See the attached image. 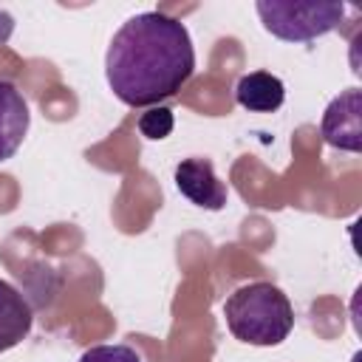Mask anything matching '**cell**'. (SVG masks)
<instances>
[{"label":"cell","instance_id":"cell-1","mask_svg":"<svg viewBox=\"0 0 362 362\" xmlns=\"http://www.w3.org/2000/svg\"><path fill=\"white\" fill-rule=\"evenodd\" d=\"M195 71V48L184 23L161 11H139L113 34L105 76L113 96L130 107L175 96Z\"/></svg>","mask_w":362,"mask_h":362},{"label":"cell","instance_id":"cell-2","mask_svg":"<svg viewBox=\"0 0 362 362\" xmlns=\"http://www.w3.org/2000/svg\"><path fill=\"white\" fill-rule=\"evenodd\" d=\"M223 317L229 334L255 348L280 345L294 328V308L288 297L269 280H255L235 288L223 303Z\"/></svg>","mask_w":362,"mask_h":362},{"label":"cell","instance_id":"cell-3","mask_svg":"<svg viewBox=\"0 0 362 362\" xmlns=\"http://www.w3.org/2000/svg\"><path fill=\"white\" fill-rule=\"evenodd\" d=\"M255 11L263 28L286 42H308L334 31L342 17V3H300V0H257Z\"/></svg>","mask_w":362,"mask_h":362},{"label":"cell","instance_id":"cell-4","mask_svg":"<svg viewBox=\"0 0 362 362\" xmlns=\"http://www.w3.org/2000/svg\"><path fill=\"white\" fill-rule=\"evenodd\" d=\"M322 139L345 153L362 150V90L348 88L339 96H334L320 119Z\"/></svg>","mask_w":362,"mask_h":362},{"label":"cell","instance_id":"cell-5","mask_svg":"<svg viewBox=\"0 0 362 362\" xmlns=\"http://www.w3.org/2000/svg\"><path fill=\"white\" fill-rule=\"evenodd\" d=\"M175 187L178 192L192 201L195 206L201 209H209V212H218L226 206V184L215 175V167L209 158H201V156H192V158H184L175 164Z\"/></svg>","mask_w":362,"mask_h":362},{"label":"cell","instance_id":"cell-6","mask_svg":"<svg viewBox=\"0 0 362 362\" xmlns=\"http://www.w3.org/2000/svg\"><path fill=\"white\" fill-rule=\"evenodd\" d=\"M28 122H31V113L23 90L14 82L0 79V164L20 150L28 133Z\"/></svg>","mask_w":362,"mask_h":362},{"label":"cell","instance_id":"cell-7","mask_svg":"<svg viewBox=\"0 0 362 362\" xmlns=\"http://www.w3.org/2000/svg\"><path fill=\"white\" fill-rule=\"evenodd\" d=\"M34 325V311L23 291L0 277V354L20 345Z\"/></svg>","mask_w":362,"mask_h":362},{"label":"cell","instance_id":"cell-8","mask_svg":"<svg viewBox=\"0 0 362 362\" xmlns=\"http://www.w3.org/2000/svg\"><path fill=\"white\" fill-rule=\"evenodd\" d=\"M235 99L240 107H246L252 113H274L286 99V85L280 76H274L269 71H252L238 79Z\"/></svg>","mask_w":362,"mask_h":362},{"label":"cell","instance_id":"cell-9","mask_svg":"<svg viewBox=\"0 0 362 362\" xmlns=\"http://www.w3.org/2000/svg\"><path fill=\"white\" fill-rule=\"evenodd\" d=\"M175 127V119H173V110L164 107V105H156V107H147L141 116H139V130L144 139H153V141H161L173 133Z\"/></svg>","mask_w":362,"mask_h":362},{"label":"cell","instance_id":"cell-10","mask_svg":"<svg viewBox=\"0 0 362 362\" xmlns=\"http://www.w3.org/2000/svg\"><path fill=\"white\" fill-rule=\"evenodd\" d=\"M79 362H141V356L136 354V348L116 342V345H93L88 348Z\"/></svg>","mask_w":362,"mask_h":362}]
</instances>
